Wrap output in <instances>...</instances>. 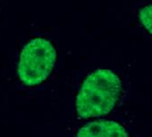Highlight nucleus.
Wrapping results in <instances>:
<instances>
[{
    "label": "nucleus",
    "instance_id": "2",
    "mask_svg": "<svg viewBox=\"0 0 152 137\" xmlns=\"http://www.w3.org/2000/svg\"><path fill=\"white\" fill-rule=\"evenodd\" d=\"M57 53L46 39L36 38L22 48L18 64V75L26 86L42 83L53 70Z\"/></svg>",
    "mask_w": 152,
    "mask_h": 137
},
{
    "label": "nucleus",
    "instance_id": "3",
    "mask_svg": "<svg viewBox=\"0 0 152 137\" xmlns=\"http://www.w3.org/2000/svg\"><path fill=\"white\" fill-rule=\"evenodd\" d=\"M77 137H129L121 124L110 120H98L82 127Z\"/></svg>",
    "mask_w": 152,
    "mask_h": 137
},
{
    "label": "nucleus",
    "instance_id": "1",
    "mask_svg": "<svg viewBox=\"0 0 152 137\" xmlns=\"http://www.w3.org/2000/svg\"><path fill=\"white\" fill-rule=\"evenodd\" d=\"M121 94V80L108 68H97L87 76L76 96L75 107L83 119L107 115Z\"/></svg>",
    "mask_w": 152,
    "mask_h": 137
},
{
    "label": "nucleus",
    "instance_id": "4",
    "mask_svg": "<svg viewBox=\"0 0 152 137\" xmlns=\"http://www.w3.org/2000/svg\"><path fill=\"white\" fill-rule=\"evenodd\" d=\"M140 19L143 25V27L152 34V5H148L143 7L140 11Z\"/></svg>",
    "mask_w": 152,
    "mask_h": 137
}]
</instances>
